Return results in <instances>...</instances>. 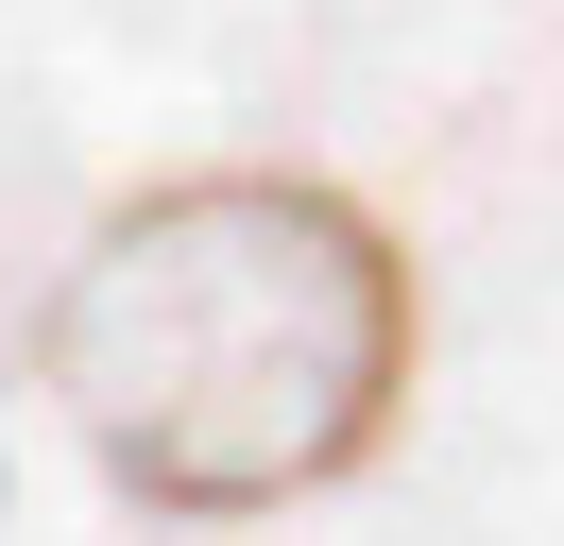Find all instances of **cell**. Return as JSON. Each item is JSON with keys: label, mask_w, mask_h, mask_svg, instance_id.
<instances>
[{"label": "cell", "mask_w": 564, "mask_h": 546, "mask_svg": "<svg viewBox=\"0 0 564 546\" xmlns=\"http://www.w3.org/2000/svg\"><path fill=\"white\" fill-rule=\"evenodd\" d=\"M427 273L325 171L120 188L35 291V393L120 512H291L393 461Z\"/></svg>", "instance_id": "6da1fadb"}]
</instances>
